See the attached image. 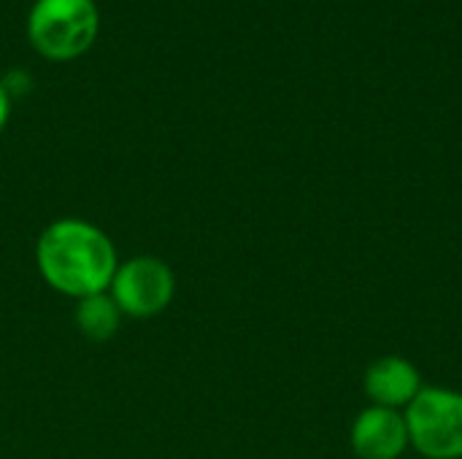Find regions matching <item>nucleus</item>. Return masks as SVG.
<instances>
[{"label": "nucleus", "mask_w": 462, "mask_h": 459, "mask_svg": "<svg viewBox=\"0 0 462 459\" xmlns=\"http://www.w3.org/2000/svg\"><path fill=\"white\" fill-rule=\"evenodd\" d=\"M108 295L122 311V317L152 319L173 303L176 273L165 260L152 254L119 260Z\"/></svg>", "instance_id": "nucleus-4"}, {"label": "nucleus", "mask_w": 462, "mask_h": 459, "mask_svg": "<svg viewBox=\"0 0 462 459\" xmlns=\"http://www.w3.org/2000/svg\"><path fill=\"white\" fill-rule=\"evenodd\" d=\"M122 311L116 308V303L111 300L108 292L100 295H89L84 300H76V311H73V322L79 327V333L89 341H108L116 335L119 325H122Z\"/></svg>", "instance_id": "nucleus-7"}, {"label": "nucleus", "mask_w": 462, "mask_h": 459, "mask_svg": "<svg viewBox=\"0 0 462 459\" xmlns=\"http://www.w3.org/2000/svg\"><path fill=\"white\" fill-rule=\"evenodd\" d=\"M411 446L428 459H462V392L422 387L403 411Z\"/></svg>", "instance_id": "nucleus-3"}, {"label": "nucleus", "mask_w": 462, "mask_h": 459, "mask_svg": "<svg viewBox=\"0 0 462 459\" xmlns=\"http://www.w3.org/2000/svg\"><path fill=\"white\" fill-rule=\"evenodd\" d=\"M97 27L100 14L95 0H35L27 16L32 49L51 62L81 57L95 43Z\"/></svg>", "instance_id": "nucleus-2"}, {"label": "nucleus", "mask_w": 462, "mask_h": 459, "mask_svg": "<svg viewBox=\"0 0 462 459\" xmlns=\"http://www.w3.org/2000/svg\"><path fill=\"white\" fill-rule=\"evenodd\" d=\"M35 268L43 284L70 300L108 292L119 268L114 241L97 225L65 216L43 227L35 241Z\"/></svg>", "instance_id": "nucleus-1"}, {"label": "nucleus", "mask_w": 462, "mask_h": 459, "mask_svg": "<svg viewBox=\"0 0 462 459\" xmlns=\"http://www.w3.org/2000/svg\"><path fill=\"white\" fill-rule=\"evenodd\" d=\"M363 387H365L371 406L393 409V411L403 409L406 411L414 403V398L422 392L425 384H422V376L411 360L398 357V354H387V357L368 365Z\"/></svg>", "instance_id": "nucleus-6"}, {"label": "nucleus", "mask_w": 462, "mask_h": 459, "mask_svg": "<svg viewBox=\"0 0 462 459\" xmlns=\"http://www.w3.org/2000/svg\"><path fill=\"white\" fill-rule=\"evenodd\" d=\"M349 441L360 459H401L411 446L406 417L379 406H368L357 414Z\"/></svg>", "instance_id": "nucleus-5"}, {"label": "nucleus", "mask_w": 462, "mask_h": 459, "mask_svg": "<svg viewBox=\"0 0 462 459\" xmlns=\"http://www.w3.org/2000/svg\"><path fill=\"white\" fill-rule=\"evenodd\" d=\"M8 116H11V95L5 92L3 81H0V133L5 130L8 124Z\"/></svg>", "instance_id": "nucleus-8"}]
</instances>
